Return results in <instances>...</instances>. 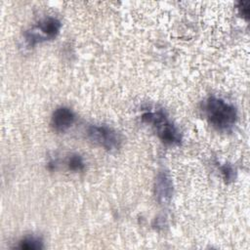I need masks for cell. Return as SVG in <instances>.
<instances>
[{"instance_id":"cell-8","label":"cell","mask_w":250,"mask_h":250,"mask_svg":"<svg viewBox=\"0 0 250 250\" xmlns=\"http://www.w3.org/2000/svg\"><path fill=\"white\" fill-rule=\"evenodd\" d=\"M67 165H68V168L71 170V171H82L85 167V164H84V161L82 159V157L78 154H73L71 155L69 158H68V161H67Z\"/></svg>"},{"instance_id":"cell-2","label":"cell","mask_w":250,"mask_h":250,"mask_svg":"<svg viewBox=\"0 0 250 250\" xmlns=\"http://www.w3.org/2000/svg\"><path fill=\"white\" fill-rule=\"evenodd\" d=\"M142 120L152 125L163 144L167 146L180 145L182 137L179 130L162 110L147 111L142 115Z\"/></svg>"},{"instance_id":"cell-3","label":"cell","mask_w":250,"mask_h":250,"mask_svg":"<svg viewBox=\"0 0 250 250\" xmlns=\"http://www.w3.org/2000/svg\"><path fill=\"white\" fill-rule=\"evenodd\" d=\"M87 135L94 144L107 150L117 149L121 143L119 134L106 125H91Z\"/></svg>"},{"instance_id":"cell-7","label":"cell","mask_w":250,"mask_h":250,"mask_svg":"<svg viewBox=\"0 0 250 250\" xmlns=\"http://www.w3.org/2000/svg\"><path fill=\"white\" fill-rule=\"evenodd\" d=\"M17 248L21 250H38L43 248V242L39 237L26 236L19 241Z\"/></svg>"},{"instance_id":"cell-4","label":"cell","mask_w":250,"mask_h":250,"mask_svg":"<svg viewBox=\"0 0 250 250\" xmlns=\"http://www.w3.org/2000/svg\"><path fill=\"white\" fill-rule=\"evenodd\" d=\"M61 27L62 23L58 19L53 17L46 18L39 21L33 30L26 32V42L32 46L40 41L53 39L59 34Z\"/></svg>"},{"instance_id":"cell-1","label":"cell","mask_w":250,"mask_h":250,"mask_svg":"<svg viewBox=\"0 0 250 250\" xmlns=\"http://www.w3.org/2000/svg\"><path fill=\"white\" fill-rule=\"evenodd\" d=\"M205 113L209 123L218 130L230 129L237 118L235 107L223 99L210 97L205 103Z\"/></svg>"},{"instance_id":"cell-9","label":"cell","mask_w":250,"mask_h":250,"mask_svg":"<svg viewBox=\"0 0 250 250\" xmlns=\"http://www.w3.org/2000/svg\"><path fill=\"white\" fill-rule=\"evenodd\" d=\"M221 172L222 175L224 177V180L226 182H230L233 180L234 178V170L233 168L229 165V164H225L223 166H221Z\"/></svg>"},{"instance_id":"cell-5","label":"cell","mask_w":250,"mask_h":250,"mask_svg":"<svg viewBox=\"0 0 250 250\" xmlns=\"http://www.w3.org/2000/svg\"><path fill=\"white\" fill-rule=\"evenodd\" d=\"M154 194L156 200L160 204H167L170 202L173 194V183L170 175L167 172H160L155 180Z\"/></svg>"},{"instance_id":"cell-6","label":"cell","mask_w":250,"mask_h":250,"mask_svg":"<svg viewBox=\"0 0 250 250\" xmlns=\"http://www.w3.org/2000/svg\"><path fill=\"white\" fill-rule=\"evenodd\" d=\"M75 121L74 112L65 106L55 109L51 117V126L57 132H64L69 129Z\"/></svg>"},{"instance_id":"cell-10","label":"cell","mask_w":250,"mask_h":250,"mask_svg":"<svg viewBox=\"0 0 250 250\" xmlns=\"http://www.w3.org/2000/svg\"><path fill=\"white\" fill-rule=\"evenodd\" d=\"M237 9L239 15L244 18L246 21L249 19V2L248 1H240L237 4Z\"/></svg>"}]
</instances>
